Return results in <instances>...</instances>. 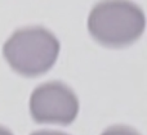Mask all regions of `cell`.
<instances>
[{"instance_id":"6da1fadb","label":"cell","mask_w":147,"mask_h":135,"mask_svg":"<svg viewBox=\"0 0 147 135\" xmlns=\"http://www.w3.org/2000/svg\"><path fill=\"white\" fill-rule=\"evenodd\" d=\"M145 12L130 0H101L88 17V31L102 46H130L145 32Z\"/></svg>"},{"instance_id":"7a4b0ae2","label":"cell","mask_w":147,"mask_h":135,"mask_svg":"<svg viewBox=\"0 0 147 135\" xmlns=\"http://www.w3.org/2000/svg\"><path fill=\"white\" fill-rule=\"evenodd\" d=\"M61 49L58 39L41 26L16 30L3 46V55L9 67L23 77L47 74L57 62Z\"/></svg>"},{"instance_id":"3957f363","label":"cell","mask_w":147,"mask_h":135,"mask_svg":"<svg viewBox=\"0 0 147 135\" xmlns=\"http://www.w3.org/2000/svg\"><path fill=\"white\" fill-rule=\"evenodd\" d=\"M30 115L38 124L71 125L80 110L75 92L61 81H48L31 93Z\"/></svg>"},{"instance_id":"277c9868","label":"cell","mask_w":147,"mask_h":135,"mask_svg":"<svg viewBox=\"0 0 147 135\" xmlns=\"http://www.w3.org/2000/svg\"><path fill=\"white\" fill-rule=\"evenodd\" d=\"M101 135H141L137 130H134L133 128L125 125H115L110 126L103 131Z\"/></svg>"},{"instance_id":"5b68a950","label":"cell","mask_w":147,"mask_h":135,"mask_svg":"<svg viewBox=\"0 0 147 135\" xmlns=\"http://www.w3.org/2000/svg\"><path fill=\"white\" fill-rule=\"evenodd\" d=\"M30 135H67V134L62 133V131H56V130H39Z\"/></svg>"},{"instance_id":"8992f818","label":"cell","mask_w":147,"mask_h":135,"mask_svg":"<svg viewBox=\"0 0 147 135\" xmlns=\"http://www.w3.org/2000/svg\"><path fill=\"white\" fill-rule=\"evenodd\" d=\"M0 135H13L12 131L8 130L7 128H3V126H0Z\"/></svg>"}]
</instances>
